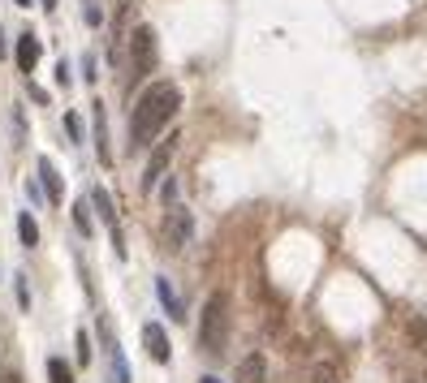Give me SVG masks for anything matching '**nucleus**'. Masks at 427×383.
Here are the masks:
<instances>
[{
    "label": "nucleus",
    "instance_id": "1",
    "mask_svg": "<svg viewBox=\"0 0 427 383\" xmlns=\"http://www.w3.org/2000/svg\"><path fill=\"white\" fill-rule=\"evenodd\" d=\"M177 108H182V91H177V82H151V86L138 95L134 113H130V147H147V142H155V134L177 117Z\"/></svg>",
    "mask_w": 427,
    "mask_h": 383
},
{
    "label": "nucleus",
    "instance_id": "2",
    "mask_svg": "<svg viewBox=\"0 0 427 383\" xmlns=\"http://www.w3.org/2000/svg\"><path fill=\"white\" fill-rule=\"evenodd\" d=\"M225 341H229V302H225V293H207L203 314H199V349L221 353Z\"/></svg>",
    "mask_w": 427,
    "mask_h": 383
},
{
    "label": "nucleus",
    "instance_id": "3",
    "mask_svg": "<svg viewBox=\"0 0 427 383\" xmlns=\"http://www.w3.org/2000/svg\"><path fill=\"white\" fill-rule=\"evenodd\" d=\"M151 69H155V30L134 26V35H130V82H143Z\"/></svg>",
    "mask_w": 427,
    "mask_h": 383
},
{
    "label": "nucleus",
    "instance_id": "4",
    "mask_svg": "<svg viewBox=\"0 0 427 383\" xmlns=\"http://www.w3.org/2000/svg\"><path fill=\"white\" fill-rule=\"evenodd\" d=\"M190 237H194V215L186 207H169L165 224H160V241H165V250H182Z\"/></svg>",
    "mask_w": 427,
    "mask_h": 383
},
{
    "label": "nucleus",
    "instance_id": "5",
    "mask_svg": "<svg viewBox=\"0 0 427 383\" xmlns=\"http://www.w3.org/2000/svg\"><path fill=\"white\" fill-rule=\"evenodd\" d=\"M177 142H182V134H169L165 142H155V151H151V159H147V168H143V190L151 194L155 190V181L169 173V164H173V155H177Z\"/></svg>",
    "mask_w": 427,
    "mask_h": 383
},
{
    "label": "nucleus",
    "instance_id": "6",
    "mask_svg": "<svg viewBox=\"0 0 427 383\" xmlns=\"http://www.w3.org/2000/svg\"><path fill=\"white\" fill-rule=\"evenodd\" d=\"M143 345H147V358L151 362H169V336H165V327L160 323H143Z\"/></svg>",
    "mask_w": 427,
    "mask_h": 383
},
{
    "label": "nucleus",
    "instance_id": "7",
    "mask_svg": "<svg viewBox=\"0 0 427 383\" xmlns=\"http://www.w3.org/2000/svg\"><path fill=\"white\" fill-rule=\"evenodd\" d=\"M91 117H95V151H99V164L109 168V164H113V147H109V113H104V103H91Z\"/></svg>",
    "mask_w": 427,
    "mask_h": 383
},
{
    "label": "nucleus",
    "instance_id": "8",
    "mask_svg": "<svg viewBox=\"0 0 427 383\" xmlns=\"http://www.w3.org/2000/svg\"><path fill=\"white\" fill-rule=\"evenodd\" d=\"M39 181H43V194H48V202H61V198H65L61 173H57V164H52V159H39Z\"/></svg>",
    "mask_w": 427,
    "mask_h": 383
},
{
    "label": "nucleus",
    "instance_id": "9",
    "mask_svg": "<svg viewBox=\"0 0 427 383\" xmlns=\"http://www.w3.org/2000/svg\"><path fill=\"white\" fill-rule=\"evenodd\" d=\"M39 57H43V43H39L35 35H22V39H18V69H22V74H35Z\"/></svg>",
    "mask_w": 427,
    "mask_h": 383
},
{
    "label": "nucleus",
    "instance_id": "10",
    "mask_svg": "<svg viewBox=\"0 0 427 383\" xmlns=\"http://www.w3.org/2000/svg\"><path fill=\"white\" fill-rule=\"evenodd\" d=\"M155 297H160V306H165V314H169V319H177V323L186 319V306H182V302H177V293H173V280L160 276V280H155Z\"/></svg>",
    "mask_w": 427,
    "mask_h": 383
},
{
    "label": "nucleus",
    "instance_id": "11",
    "mask_svg": "<svg viewBox=\"0 0 427 383\" xmlns=\"http://www.w3.org/2000/svg\"><path fill=\"white\" fill-rule=\"evenodd\" d=\"M259 379H268V362H263V353H246L238 362V383H259Z\"/></svg>",
    "mask_w": 427,
    "mask_h": 383
},
{
    "label": "nucleus",
    "instance_id": "12",
    "mask_svg": "<svg viewBox=\"0 0 427 383\" xmlns=\"http://www.w3.org/2000/svg\"><path fill=\"white\" fill-rule=\"evenodd\" d=\"M91 207L99 211V220L117 233V207H113V198H109V190H104V185H95V190H91Z\"/></svg>",
    "mask_w": 427,
    "mask_h": 383
},
{
    "label": "nucleus",
    "instance_id": "13",
    "mask_svg": "<svg viewBox=\"0 0 427 383\" xmlns=\"http://www.w3.org/2000/svg\"><path fill=\"white\" fill-rule=\"evenodd\" d=\"M311 379H315V383H345V366H341L337 358H324V362H315Z\"/></svg>",
    "mask_w": 427,
    "mask_h": 383
},
{
    "label": "nucleus",
    "instance_id": "14",
    "mask_svg": "<svg viewBox=\"0 0 427 383\" xmlns=\"http://www.w3.org/2000/svg\"><path fill=\"white\" fill-rule=\"evenodd\" d=\"M109 366H113V383H130V366H126V353L117 341H109Z\"/></svg>",
    "mask_w": 427,
    "mask_h": 383
},
{
    "label": "nucleus",
    "instance_id": "15",
    "mask_svg": "<svg viewBox=\"0 0 427 383\" xmlns=\"http://www.w3.org/2000/svg\"><path fill=\"white\" fill-rule=\"evenodd\" d=\"M18 237H22V246H39V224L30 220V211L18 215Z\"/></svg>",
    "mask_w": 427,
    "mask_h": 383
},
{
    "label": "nucleus",
    "instance_id": "16",
    "mask_svg": "<svg viewBox=\"0 0 427 383\" xmlns=\"http://www.w3.org/2000/svg\"><path fill=\"white\" fill-rule=\"evenodd\" d=\"M48 379H52V383H74V370H70L61 358H48Z\"/></svg>",
    "mask_w": 427,
    "mask_h": 383
},
{
    "label": "nucleus",
    "instance_id": "17",
    "mask_svg": "<svg viewBox=\"0 0 427 383\" xmlns=\"http://www.w3.org/2000/svg\"><path fill=\"white\" fill-rule=\"evenodd\" d=\"M74 224L82 229V237H91V229H95V224H91V207H87V202H78V207H74Z\"/></svg>",
    "mask_w": 427,
    "mask_h": 383
},
{
    "label": "nucleus",
    "instance_id": "18",
    "mask_svg": "<svg viewBox=\"0 0 427 383\" xmlns=\"http://www.w3.org/2000/svg\"><path fill=\"white\" fill-rule=\"evenodd\" d=\"M74 345H78V362L87 366V362H91V336H87V332H78V336H74Z\"/></svg>",
    "mask_w": 427,
    "mask_h": 383
},
{
    "label": "nucleus",
    "instance_id": "19",
    "mask_svg": "<svg viewBox=\"0 0 427 383\" xmlns=\"http://www.w3.org/2000/svg\"><path fill=\"white\" fill-rule=\"evenodd\" d=\"M410 336H414L418 349H427V327H423V319H410Z\"/></svg>",
    "mask_w": 427,
    "mask_h": 383
},
{
    "label": "nucleus",
    "instance_id": "20",
    "mask_svg": "<svg viewBox=\"0 0 427 383\" xmlns=\"http://www.w3.org/2000/svg\"><path fill=\"white\" fill-rule=\"evenodd\" d=\"M160 198H165V207H177V177H169V181H165Z\"/></svg>",
    "mask_w": 427,
    "mask_h": 383
},
{
    "label": "nucleus",
    "instance_id": "21",
    "mask_svg": "<svg viewBox=\"0 0 427 383\" xmlns=\"http://www.w3.org/2000/svg\"><path fill=\"white\" fill-rule=\"evenodd\" d=\"M65 130H70L74 142H82V121H78V113H65Z\"/></svg>",
    "mask_w": 427,
    "mask_h": 383
},
{
    "label": "nucleus",
    "instance_id": "22",
    "mask_svg": "<svg viewBox=\"0 0 427 383\" xmlns=\"http://www.w3.org/2000/svg\"><path fill=\"white\" fill-rule=\"evenodd\" d=\"M82 5H87V9H82V13H87V26H99V22H104L99 5H95V0H82Z\"/></svg>",
    "mask_w": 427,
    "mask_h": 383
},
{
    "label": "nucleus",
    "instance_id": "23",
    "mask_svg": "<svg viewBox=\"0 0 427 383\" xmlns=\"http://www.w3.org/2000/svg\"><path fill=\"white\" fill-rule=\"evenodd\" d=\"M82 78L95 82V57H82Z\"/></svg>",
    "mask_w": 427,
    "mask_h": 383
},
{
    "label": "nucleus",
    "instance_id": "24",
    "mask_svg": "<svg viewBox=\"0 0 427 383\" xmlns=\"http://www.w3.org/2000/svg\"><path fill=\"white\" fill-rule=\"evenodd\" d=\"M57 82H61V86H70V65H65V61L57 65Z\"/></svg>",
    "mask_w": 427,
    "mask_h": 383
},
{
    "label": "nucleus",
    "instance_id": "25",
    "mask_svg": "<svg viewBox=\"0 0 427 383\" xmlns=\"http://www.w3.org/2000/svg\"><path fill=\"white\" fill-rule=\"evenodd\" d=\"M0 383H22V375L18 370H0Z\"/></svg>",
    "mask_w": 427,
    "mask_h": 383
},
{
    "label": "nucleus",
    "instance_id": "26",
    "mask_svg": "<svg viewBox=\"0 0 427 383\" xmlns=\"http://www.w3.org/2000/svg\"><path fill=\"white\" fill-rule=\"evenodd\" d=\"M199 383H221V379H216V375H203V379H199Z\"/></svg>",
    "mask_w": 427,
    "mask_h": 383
},
{
    "label": "nucleus",
    "instance_id": "27",
    "mask_svg": "<svg viewBox=\"0 0 427 383\" xmlns=\"http://www.w3.org/2000/svg\"><path fill=\"white\" fill-rule=\"evenodd\" d=\"M43 9H57V0H43Z\"/></svg>",
    "mask_w": 427,
    "mask_h": 383
},
{
    "label": "nucleus",
    "instance_id": "28",
    "mask_svg": "<svg viewBox=\"0 0 427 383\" xmlns=\"http://www.w3.org/2000/svg\"><path fill=\"white\" fill-rule=\"evenodd\" d=\"M18 5H22V9H30V0H18Z\"/></svg>",
    "mask_w": 427,
    "mask_h": 383
},
{
    "label": "nucleus",
    "instance_id": "29",
    "mask_svg": "<svg viewBox=\"0 0 427 383\" xmlns=\"http://www.w3.org/2000/svg\"><path fill=\"white\" fill-rule=\"evenodd\" d=\"M0 57H5V39H0Z\"/></svg>",
    "mask_w": 427,
    "mask_h": 383
},
{
    "label": "nucleus",
    "instance_id": "30",
    "mask_svg": "<svg viewBox=\"0 0 427 383\" xmlns=\"http://www.w3.org/2000/svg\"><path fill=\"white\" fill-rule=\"evenodd\" d=\"M259 383H268V379H259Z\"/></svg>",
    "mask_w": 427,
    "mask_h": 383
}]
</instances>
